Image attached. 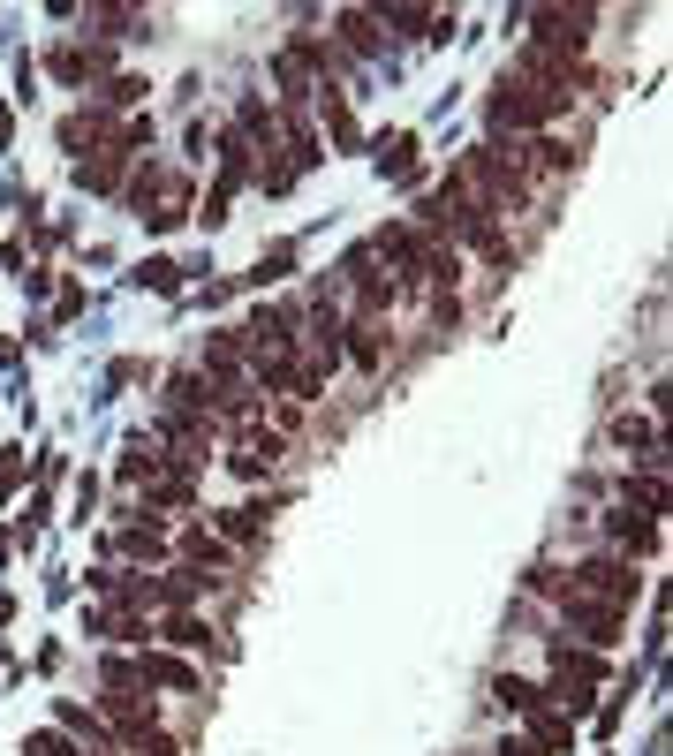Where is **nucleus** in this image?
<instances>
[{"mask_svg": "<svg viewBox=\"0 0 673 756\" xmlns=\"http://www.w3.org/2000/svg\"><path fill=\"white\" fill-rule=\"evenodd\" d=\"M522 23L537 31V53H553V61H583L590 46V8H522Z\"/></svg>", "mask_w": 673, "mask_h": 756, "instance_id": "obj_1", "label": "nucleus"}, {"mask_svg": "<svg viewBox=\"0 0 673 756\" xmlns=\"http://www.w3.org/2000/svg\"><path fill=\"white\" fill-rule=\"evenodd\" d=\"M492 144L507 137V129H537V121H553L560 114V99H545V91H530L522 76H500V91H492Z\"/></svg>", "mask_w": 673, "mask_h": 756, "instance_id": "obj_2", "label": "nucleus"}, {"mask_svg": "<svg viewBox=\"0 0 673 756\" xmlns=\"http://www.w3.org/2000/svg\"><path fill=\"white\" fill-rule=\"evenodd\" d=\"M598 681H605L598 651H575V643H560V651H553V696H560L568 711H583L590 696H598Z\"/></svg>", "mask_w": 673, "mask_h": 756, "instance_id": "obj_3", "label": "nucleus"}, {"mask_svg": "<svg viewBox=\"0 0 673 756\" xmlns=\"http://www.w3.org/2000/svg\"><path fill=\"white\" fill-rule=\"evenodd\" d=\"M560 590H575V598H598V605H613V613H621V605L636 598V567H621V560H583Z\"/></svg>", "mask_w": 673, "mask_h": 756, "instance_id": "obj_4", "label": "nucleus"}, {"mask_svg": "<svg viewBox=\"0 0 673 756\" xmlns=\"http://www.w3.org/2000/svg\"><path fill=\"white\" fill-rule=\"evenodd\" d=\"M137 205H144V220H152V227H174V220H182V205H190V182H182L174 167L137 174Z\"/></svg>", "mask_w": 673, "mask_h": 756, "instance_id": "obj_5", "label": "nucleus"}, {"mask_svg": "<svg viewBox=\"0 0 673 756\" xmlns=\"http://www.w3.org/2000/svg\"><path fill=\"white\" fill-rule=\"evenodd\" d=\"M560 605H568V628H583L590 643H621V613H613V605H598V598H575V590H560Z\"/></svg>", "mask_w": 673, "mask_h": 756, "instance_id": "obj_6", "label": "nucleus"}, {"mask_svg": "<svg viewBox=\"0 0 673 756\" xmlns=\"http://www.w3.org/2000/svg\"><path fill=\"white\" fill-rule=\"evenodd\" d=\"M273 462H280V431H273V439H265V431H242V447L227 454V469H235V477H265Z\"/></svg>", "mask_w": 673, "mask_h": 756, "instance_id": "obj_7", "label": "nucleus"}, {"mask_svg": "<svg viewBox=\"0 0 673 756\" xmlns=\"http://www.w3.org/2000/svg\"><path fill=\"white\" fill-rule=\"evenodd\" d=\"M46 69L61 76V84H91V76L106 69V46H61V53L46 61Z\"/></svg>", "mask_w": 673, "mask_h": 756, "instance_id": "obj_8", "label": "nucleus"}, {"mask_svg": "<svg viewBox=\"0 0 673 756\" xmlns=\"http://www.w3.org/2000/svg\"><path fill=\"white\" fill-rule=\"evenodd\" d=\"M137 681H144V688H197V673L182 666V658H159V651H144Z\"/></svg>", "mask_w": 673, "mask_h": 756, "instance_id": "obj_9", "label": "nucleus"}, {"mask_svg": "<svg viewBox=\"0 0 673 756\" xmlns=\"http://www.w3.org/2000/svg\"><path fill=\"white\" fill-rule=\"evenodd\" d=\"M121 174H129V152H91L84 167H76V182L84 189H121Z\"/></svg>", "mask_w": 673, "mask_h": 756, "instance_id": "obj_10", "label": "nucleus"}, {"mask_svg": "<svg viewBox=\"0 0 673 756\" xmlns=\"http://www.w3.org/2000/svg\"><path fill=\"white\" fill-rule=\"evenodd\" d=\"M379 174H394V182L416 174V137L409 129H401V137H379Z\"/></svg>", "mask_w": 673, "mask_h": 756, "instance_id": "obj_11", "label": "nucleus"}, {"mask_svg": "<svg viewBox=\"0 0 673 756\" xmlns=\"http://www.w3.org/2000/svg\"><path fill=\"white\" fill-rule=\"evenodd\" d=\"M492 696H500L507 711H522V719H530V711L545 704V688H537V681H522V673H500V681H492Z\"/></svg>", "mask_w": 673, "mask_h": 756, "instance_id": "obj_12", "label": "nucleus"}, {"mask_svg": "<svg viewBox=\"0 0 673 756\" xmlns=\"http://www.w3.org/2000/svg\"><path fill=\"white\" fill-rule=\"evenodd\" d=\"M530 726H537V749H545V756H553V749H568V741H575V719H560L553 704H537V711H530Z\"/></svg>", "mask_w": 673, "mask_h": 756, "instance_id": "obj_13", "label": "nucleus"}, {"mask_svg": "<svg viewBox=\"0 0 673 756\" xmlns=\"http://www.w3.org/2000/svg\"><path fill=\"white\" fill-rule=\"evenodd\" d=\"M205 371L220 378V386H235V371H242V341H235V333H212V348H205Z\"/></svg>", "mask_w": 673, "mask_h": 756, "instance_id": "obj_14", "label": "nucleus"}, {"mask_svg": "<svg viewBox=\"0 0 673 756\" xmlns=\"http://www.w3.org/2000/svg\"><path fill=\"white\" fill-rule=\"evenodd\" d=\"M91 628H99V636H114V643H137V636H144L137 605H106V613H91Z\"/></svg>", "mask_w": 673, "mask_h": 756, "instance_id": "obj_15", "label": "nucleus"}, {"mask_svg": "<svg viewBox=\"0 0 673 756\" xmlns=\"http://www.w3.org/2000/svg\"><path fill=\"white\" fill-rule=\"evenodd\" d=\"M114 545L129 552V560H159V552H167V537H159V522H129Z\"/></svg>", "mask_w": 673, "mask_h": 756, "instance_id": "obj_16", "label": "nucleus"}, {"mask_svg": "<svg viewBox=\"0 0 673 756\" xmlns=\"http://www.w3.org/2000/svg\"><path fill=\"white\" fill-rule=\"evenodd\" d=\"M613 537H621V545H636V552H651V545H658V522L636 515V507H621V515H613Z\"/></svg>", "mask_w": 673, "mask_h": 756, "instance_id": "obj_17", "label": "nucleus"}, {"mask_svg": "<svg viewBox=\"0 0 673 756\" xmlns=\"http://www.w3.org/2000/svg\"><path fill=\"white\" fill-rule=\"evenodd\" d=\"M182 560H190V567H220L227 545H220L212 530H182Z\"/></svg>", "mask_w": 673, "mask_h": 756, "instance_id": "obj_18", "label": "nucleus"}, {"mask_svg": "<svg viewBox=\"0 0 673 756\" xmlns=\"http://www.w3.org/2000/svg\"><path fill=\"white\" fill-rule=\"evenodd\" d=\"M326 129H333V144H356V114H348V99L326 84Z\"/></svg>", "mask_w": 673, "mask_h": 756, "instance_id": "obj_19", "label": "nucleus"}, {"mask_svg": "<svg viewBox=\"0 0 673 756\" xmlns=\"http://www.w3.org/2000/svg\"><path fill=\"white\" fill-rule=\"evenodd\" d=\"M167 643H182V651H197V643H212L205 636V620H190V613H167V628H159Z\"/></svg>", "mask_w": 673, "mask_h": 756, "instance_id": "obj_20", "label": "nucleus"}, {"mask_svg": "<svg viewBox=\"0 0 673 756\" xmlns=\"http://www.w3.org/2000/svg\"><path fill=\"white\" fill-rule=\"evenodd\" d=\"M341 31H348V46H356V53H371V46H379V16H363V8H348V16H341Z\"/></svg>", "mask_w": 673, "mask_h": 756, "instance_id": "obj_21", "label": "nucleus"}, {"mask_svg": "<svg viewBox=\"0 0 673 756\" xmlns=\"http://www.w3.org/2000/svg\"><path fill=\"white\" fill-rule=\"evenodd\" d=\"M613 439H628V447H643V454H658V431L643 424V416H621V424H613Z\"/></svg>", "mask_w": 673, "mask_h": 756, "instance_id": "obj_22", "label": "nucleus"}, {"mask_svg": "<svg viewBox=\"0 0 673 756\" xmlns=\"http://www.w3.org/2000/svg\"><path fill=\"white\" fill-rule=\"evenodd\" d=\"M144 288L174 295V288H182V265H174V258H152V265H144Z\"/></svg>", "mask_w": 673, "mask_h": 756, "instance_id": "obj_23", "label": "nucleus"}, {"mask_svg": "<svg viewBox=\"0 0 673 756\" xmlns=\"http://www.w3.org/2000/svg\"><path fill=\"white\" fill-rule=\"evenodd\" d=\"M137 99H144L137 76H114V84H99V106H137Z\"/></svg>", "mask_w": 673, "mask_h": 756, "instance_id": "obj_24", "label": "nucleus"}, {"mask_svg": "<svg viewBox=\"0 0 673 756\" xmlns=\"http://www.w3.org/2000/svg\"><path fill=\"white\" fill-rule=\"evenodd\" d=\"M23 756H84V749H76L69 734H31V749H23Z\"/></svg>", "mask_w": 673, "mask_h": 756, "instance_id": "obj_25", "label": "nucleus"}, {"mask_svg": "<svg viewBox=\"0 0 673 756\" xmlns=\"http://www.w3.org/2000/svg\"><path fill=\"white\" fill-rule=\"evenodd\" d=\"M16 477H23V462H16V454H0V492H16Z\"/></svg>", "mask_w": 673, "mask_h": 756, "instance_id": "obj_26", "label": "nucleus"}, {"mask_svg": "<svg viewBox=\"0 0 673 756\" xmlns=\"http://www.w3.org/2000/svg\"><path fill=\"white\" fill-rule=\"evenodd\" d=\"M500 756H545V749H537V741H507Z\"/></svg>", "mask_w": 673, "mask_h": 756, "instance_id": "obj_27", "label": "nucleus"}]
</instances>
